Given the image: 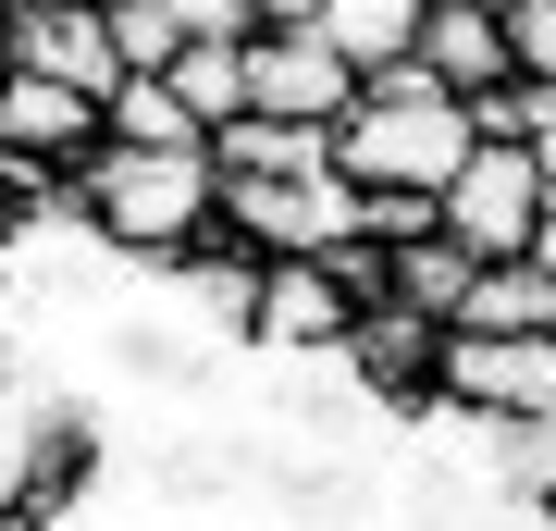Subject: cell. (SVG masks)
Here are the masks:
<instances>
[{
	"label": "cell",
	"instance_id": "2e32d148",
	"mask_svg": "<svg viewBox=\"0 0 556 531\" xmlns=\"http://www.w3.org/2000/svg\"><path fill=\"white\" fill-rule=\"evenodd\" d=\"M100 13H112L124 75H174V62L199 50V13H186V0H100Z\"/></svg>",
	"mask_w": 556,
	"mask_h": 531
},
{
	"label": "cell",
	"instance_id": "4fadbf2b",
	"mask_svg": "<svg viewBox=\"0 0 556 531\" xmlns=\"http://www.w3.org/2000/svg\"><path fill=\"white\" fill-rule=\"evenodd\" d=\"M309 25H321L334 62H358V87L396 75V62H420V0H309Z\"/></svg>",
	"mask_w": 556,
	"mask_h": 531
},
{
	"label": "cell",
	"instance_id": "7402d4cb",
	"mask_svg": "<svg viewBox=\"0 0 556 531\" xmlns=\"http://www.w3.org/2000/svg\"><path fill=\"white\" fill-rule=\"evenodd\" d=\"M0 13H13V0H0Z\"/></svg>",
	"mask_w": 556,
	"mask_h": 531
},
{
	"label": "cell",
	"instance_id": "ac0fdd59",
	"mask_svg": "<svg viewBox=\"0 0 556 531\" xmlns=\"http://www.w3.org/2000/svg\"><path fill=\"white\" fill-rule=\"evenodd\" d=\"M507 50H519V87H556V0H507Z\"/></svg>",
	"mask_w": 556,
	"mask_h": 531
},
{
	"label": "cell",
	"instance_id": "603a6c76",
	"mask_svg": "<svg viewBox=\"0 0 556 531\" xmlns=\"http://www.w3.org/2000/svg\"><path fill=\"white\" fill-rule=\"evenodd\" d=\"M544 334H556V321H544Z\"/></svg>",
	"mask_w": 556,
	"mask_h": 531
},
{
	"label": "cell",
	"instance_id": "7c38bea8",
	"mask_svg": "<svg viewBox=\"0 0 556 531\" xmlns=\"http://www.w3.org/2000/svg\"><path fill=\"white\" fill-rule=\"evenodd\" d=\"M211 174H223V186H309V174H334V137L248 112V124H223V137H211Z\"/></svg>",
	"mask_w": 556,
	"mask_h": 531
},
{
	"label": "cell",
	"instance_id": "277c9868",
	"mask_svg": "<svg viewBox=\"0 0 556 531\" xmlns=\"http://www.w3.org/2000/svg\"><path fill=\"white\" fill-rule=\"evenodd\" d=\"M544 211H556V186H544V161H532V149H470V174L445 186V211H433V223H445L470 260H532Z\"/></svg>",
	"mask_w": 556,
	"mask_h": 531
},
{
	"label": "cell",
	"instance_id": "8992f818",
	"mask_svg": "<svg viewBox=\"0 0 556 531\" xmlns=\"http://www.w3.org/2000/svg\"><path fill=\"white\" fill-rule=\"evenodd\" d=\"M445 408H470V420H556V334H519V346H495V334H445Z\"/></svg>",
	"mask_w": 556,
	"mask_h": 531
},
{
	"label": "cell",
	"instance_id": "ba28073f",
	"mask_svg": "<svg viewBox=\"0 0 556 531\" xmlns=\"http://www.w3.org/2000/svg\"><path fill=\"white\" fill-rule=\"evenodd\" d=\"M112 149V112L50 75H13L0 62V161H25V174H87V161Z\"/></svg>",
	"mask_w": 556,
	"mask_h": 531
},
{
	"label": "cell",
	"instance_id": "52a82bcc",
	"mask_svg": "<svg viewBox=\"0 0 556 531\" xmlns=\"http://www.w3.org/2000/svg\"><path fill=\"white\" fill-rule=\"evenodd\" d=\"M346 285L321 273V260H273L260 273V309H248V346L273 358V371H321V358H346Z\"/></svg>",
	"mask_w": 556,
	"mask_h": 531
},
{
	"label": "cell",
	"instance_id": "ffe728a7",
	"mask_svg": "<svg viewBox=\"0 0 556 531\" xmlns=\"http://www.w3.org/2000/svg\"><path fill=\"white\" fill-rule=\"evenodd\" d=\"M532 273H544V285H556V211H544V236H532Z\"/></svg>",
	"mask_w": 556,
	"mask_h": 531
},
{
	"label": "cell",
	"instance_id": "5b68a950",
	"mask_svg": "<svg viewBox=\"0 0 556 531\" xmlns=\"http://www.w3.org/2000/svg\"><path fill=\"white\" fill-rule=\"evenodd\" d=\"M0 62L75 87V99H100V112H112V87H124V50H112V13H100V0H13V13H0Z\"/></svg>",
	"mask_w": 556,
	"mask_h": 531
},
{
	"label": "cell",
	"instance_id": "9a60e30c",
	"mask_svg": "<svg viewBox=\"0 0 556 531\" xmlns=\"http://www.w3.org/2000/svg\"><path fill=\"white\" fill-rule=\"evenodd\" d=\"M161 87H174V112L199 124V137L248 124V50H236V38H199V50L174 62V75H161Z\"/></svg>",
	"mask_w": 556,
	"mask_h": 531
},
{
	"label": "cell",
	"instance_id": "30bf717a",
	"mask_svg": "<svg viewBox=\"0 0 556 531\" xmlns=\"http://www.w3.org/2000/svg\"><path fill=\"white\" fill-rule=\"evenodd\" d=\"M420 75H433L445 99H495V87H519L507 0H420Z\"/></svg>",
	"mask_w": 556,
	"mask_h": 531
},
{
	"label": "cell",
	"instance_id": "e0dca14e",
	"mask_svg": "<svg viewBox=\"0 0 556 531\" xmlns=\"http://www.w3.org/2000/svg\"><path fill=\"white\" fill-rule=\"evenodd\" d=\"M112 149H211V137L174 112L161 75H124V87H112Z\"/></svg>",
	"mask_w": 556,
	"mask_h": 531
},
{
	"label": "cell",
	"instance_id": "7a4b0ae2",
	"mask_svg": "<svg viewBox=\"0 0 556 531\" xmlns=\"http://www.w3.org/2000/svg\"><path fill=\"white\" fill-rule=\"evenodd\" d=\"M470 99H445L420 62H396V75H371L358 87V112L334 124V186L346 198H433L445 211V186L470 174Z\"/></svg>",
	"mask_w": 556,
	"mask_h": 531
},
{
	"label": "cell",
	"instance_id": "d6986e66",
	"mask_svg": "<svg viewBox=\"0 0 556 531\" xmlns=\"http://www.w3.org/2000/svg\"><path fill=\"white\" fill-rule=\"evenodd\" d=\"M0 507H25V383H0Z\"/></svg>",
	"mask_w": 556,
	"mask_h": 531
},
{
	"label": "cell",
	"instance_id": "44dd1931",
	"mask_svg": "<svg viewBox=\"0 0 556 531\" xmlns=\"http://www.w3.org/2000/svg\"><path fill=\"white\" fill-rule=\"evenodd\" d=\"M0 531H62V519H38V507H0Z\"/></svg>",
	"mask_w": 556,
	"mask_h": 531
},
{
	"label": "cell",
	"instance_id": "9c48e42d",
	"mask_svg": "<svg viewBox=\"0 0 556 531\" xmlns=\"http://www.w3.org/2000/svg\"><path fill=\"white\" fill-rule=\"evenodd\" d=\"M346 383L371 395L383 420H420L433 383H445V334L408 321V309H358V321H346Z\"/></svg>",
	"mask_w": 556,
	"mask_h": 531
},
{
	"label": "cell",
	"instance_id": "8fae6325",
	"mask_svg": "<svg viewBox=\"0 0 556 531\" xmlns=\"http://www.w3.org/2000/svg\"><path fill=\"white\" fill-rule=\"evenodd\" d=\"M470 285H482V260L445 236H408V248H383V309H408V321H433V334H457V309H470Z\"/></svg>",
	"mask_w": 556,
	"mask_h": 531
},
{
	"label": "cell",
	"instance_id": "3957f363",
	"mask_svg": "<svg viewBox=\"0 0 556 531\" xmlns=\"http://www.w3.org/2000/svg\"><path fill=\"white\" fill-rule=\"evenodd\" d=\"M248 112L309 124V137H334V124L358 112V62H334V50H321L309 0H273V38L248 50Z\"/></svg>",
	"mask_w": 556,
	"mask_h": 531
},
{
	"label": "cell",
	"instance_id": "5bb4252c",
	"mask_svg": "<svg viewBox=\"0 0 556 531\" xmlns=\"http://www.w3.org/2000/svg\"><path fill=\"white\" fill-rule=\"evenodd\" d=\"M544 321H556V285L532 273V260H482V285H470V309H457V334L519 346V334H544Z\"/></svg>",
	"mask_w": 556,
	"mask_h": 531
},
{
	"label": "cell",
	"instance_id": "6da1fadb",
	"mask_svg": "<svg viewBox=\"0 0 556 531\" xmlns=\"http://www.w3.org/2000/svg\"><path fill=\"white\" fill-rule=\"evenodd\" d=\"M75 211L137 285H174L223 236V174H211V149H100L75 174Z\"/></svg>",
	"mask_w": 556,
	"mask_h": 531
}]
</instances>
